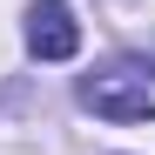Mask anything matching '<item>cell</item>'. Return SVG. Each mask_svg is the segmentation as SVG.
<instances>
[{
  "instance_id": "1",
  "label": "cell",
  "mask_w": 155,
  "mask_h": 155,
  "mask_svg": "<svg viewBox=\"0 0 155 155\" xmlns=\"http://www.w3.org/2000/svg\"><path fill=\"white\" fill-rule=\"evenodd\" d=\"M81 101L101 121H155V88L142 68H101L81 81Z\"/></svg>"
},
{
  "instance_id": "2",
  "label": "cell",
  "mask_w": 155,
  "mask_h": 155,
  "mask_svg": "<svg viewBox=\"0 0 155 155\" xmlns=\"http://www.w3.org/2000/svg\"><path fill=\"white\" fill-rule=\"evenodd\" d=\"M81 47V20L68 0H34L27 7V54L34 61H74Z\"/></svg>"
}]
</instances>
